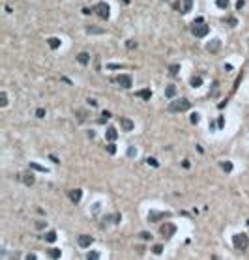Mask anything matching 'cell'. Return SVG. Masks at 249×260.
<instances>
[{"instance_id":"cell-22","label":"cell","mask_w":249,"mask_h":260,"mask_svg":"<svg viewBox=\"0 0 249 260\" xmlns=\"http://www.w3.org/2000/svg\"><path fill=\"white\" fill-rule=\"evenodd\" d=\"M221 168L229 174V172H232V163H230V161H221Z\"/></svg>"},{"instance_id":"cell-11","label":"cell","mask_w":249,"mask_h":260,"mask_svg":"<svg viewBox=\"0 0 249 260\" xmlns=\"http://www.w3.org/2000/svg\"><path fill=\"white\" fill-rule=\"evenodd\" d=\"M21 178H23V183H25V185H28V187L36 183V176L32 174V170H30V172H23V176H21Z\"/></svg>"},{"instance_id":"cell-21","label":"cell","mask_w":249,"mask_h":260,"mask_svg":"<svg viewBox=\"0 0 249 260\" xmlns=\"http://www.w3.org/2000/svg\"><path fill=\"white\" fill-rule=\"evenodd\" d=\"M47 253H49V256H51V258H60V256H62V251H60V249H56V247L49 249Z\"/></svg>"},{"instance_id":"cell-15","label":"cell","mask_w":249,"mask_h":260,"mask_svg":"<svg viewBox=\"0 0 249 260\" xmlns=\"http://www.w3.org/2000/svg\"><path fill=\"white\" fill-rule=\"evenodd\" d=\"M135 95L140 97V99H144V101H150V97H152V90H148V88L139 90V92H135Z\"/></svg>"},{"instance_id":"cell-26","label":"cell","mask_w":249,"mask_h":260,"mask_svg":"<svg viewBox=\"0 0 249 260\" xmlns=\"http://www.w3.org/2000/svg\"><path fill=\"white\" fill-rule=\"evenodd\" d=\"M86 258H88V260H97V258H101V255L97 253V251H90L88 255H86Z\"/></svg>"},{"instance_id":"cell-5","label":"cell","mask_w":249,"mask_h":260,"mask_svg":"<svg viewBox=\"0 0 249 260\" xmlns=\"http://www.w3.org/2000/svg\"><path fill=\"white\" fill-rule=\"evenodd\" d=\"M159 232H161V236H163V238H172V236L176 234V225H172V223H165V225H161Z\"/></svg>"},{"instance_id":"cell-27","label":"cell","mask_w":249,"mask_h":260,"mask_svg":"<svg viewBox=\"0 0 249 260\" xmlns=\"http://www.w3.org/2000/svg\"><path fill=\"white\" fill-rule=\"evenodd\" d=\"M6 105H8V94L2 92L0 94V107H6Z\"/></svg>"},{"instance_id":"cell-46","label":"cell","mask_w":249,"mask_h":260,"mask_svg":"<svg viewBox=\"0 0 249 260\" xmlns=\"http://www.w3.org/2000/svg\"><path fill=\"white\" fill-rule=\"evenodd\" d=\"M36 258H38L36 255H26V260H36Z\"/></svg>"},{"instance_id":"cell-42","label":"cell","mask_w":249,"mask_h":260,"mask_svg":"<svg viewBox=\"0 0 249 260\" xmlns=\"http://www.w3.org/2000/svg\"><path fill=\"white\" fill-rule=\"evenodd\" d=\"M92 12H94V9H92V8H82V13H84V15H90Z\"/></svg>"},{"instance_id":"cell-2","label":"cell","mask_w":249,"mask_h":260,"mask_svg":"<svg viewBox=\"0 0 249 260\" xmlns=\"http://www.w3.org/2000/svg\"><path fill=\"white\" fill-rule=\"evenodd\" d=\"M191 109V101L189 99H172L170 101V105L167 107V111L169 112H183V111H189Z\"/></svg>"},{"instance_id":"cell-37","label":"cell","mask_w":249,"mask_h":260,"mask_svg":"<svg viewBox=\"0 0 249 260\" xmlns=\"http://www.w3.org/2000/svg\"><path fill=\"white\" fill-rule=\"evenodd\" d=\"M172 8H174L176 12H182V2H178V0H176V2L172 4Z\"/></svg>"},{"instance_id":"cell-36","label":"cell","mask_w":249,"mask_h":260,"mask_svg":"<svg viewBox=\"0 0 249 260\" xmlns=\"http://www.w3.org/2000/svg\"><path fill=\"white\" fill-rule=\"evenodd\" d=\"M227 23H229L230 26H236V25H238V21H236L234 17H229V19H227Z\"/></svg>"},{"instance_id":"cell-13","label":"cell","mask_w":249,"mask_h":260,"mask_svg":"<svg viewBox=\"0 0 249 260\" xmlns=\"http://www.w3.org/2000/svg\"><path fill=\"white\" fill-rule=\"evenodd\" d=\"M120 127L124 129V131H133V127H135V124L129 120V118H120Z\"/></svg>"},{"instance_id":"cell-31","label":"cell","mask_w":249,"mask_h":260,"mask_svg":"<svg viewBox=\"0 0 249 260\" xmlns=\"http://www.w3.org/2000/svg\"><path fill=\"white\" fill-rule=\"evenodd\" d=\"M126 47H127V49H135V47H137V41H135V39H127V41H126Z\"/></svg>"},{"instance_id":"cell-1","label":"cell","mask_w":249,"mask_h":260,"mask_svg":"<svg viewBox=\"0 0 249 260\" xmlns=\"http://www.w3.org/2000/svg\"><path fill=\"white\" fill-rule=\"evenodd\" d=\"M191 32H193V36H195V38H204V36H208L210 26H208V25H204L202 17H199L197 21H193V25H191Z\"/></svg>"},{"instance_id":"cell-34","label":"cell","mask_w":249,"mask_h":260,"mask_svg":"<svg viewBox=\"0 0 249 260\" xmlns=\"http://www.w3.org/2000/svg\"><path fill=\"white\" fill-rule=\"evenodd\" d=\"M146 163H148V165H152V167H157V165H159L156 157H148V159H146Z\"/></svg>"},{"instance_id":"cell-19","label":"cell","mask_w":249,"mask_h":260,"mask_svg":"<svg viewBox=\"0 0 249 260\" xmlns=\"http://www.w3.org/2000/svg\"><path fill=\"white\" fill-rule=\"evenodd\" d=\"M47 43H49V47H51L52 51L60 47V39H58V38H49V39H47Z\"/></svg>"},{"instance_id":"cell-3","label":"cell","mask_w":249,"mask_h":260,"mask_svg":"<svg viewBox=\"0 0 249 260\" xmlns=\"http://www.w3.org/2000/svg\"><path fill=\"white\" fill-rule=\"evenodd\" d=\"M232 243H234V249H238V251H245L249 245V238L245 234H234Z\"/></svg>"},{"instance_id":"cell-4","label":"cell","mask_w":249,"mask_h":260,"mask_svg":"<svg viewBox=\"0 0 249 260\" xmlns=\"http://www.w3.org/2000/svg\"><path fill=\"white\" fill-rule=\"evenodd\" d=\"M94 12L99 15L103 21H107V19L111 17V8H109V4H105V2H97L94 6Z\"/></svg>"},{"instance_id":"cell-35","label":"cell","mask_w":249,"mask_h":260,"mask_svg":"<svg viewBox=\"0 0 249 260\" xmlns=\"http://www.w3.org/2000/svg\"><path fill=\"white\" fill-rule=\"evenodd\" d=\"M127 155H129V157H135V155H137V150H135L133 146H129V148H127Z\"/></svg>"},{"instance_id":"cell-32","label":"cell","mask_w":249,"mask_h":260,"mask_svg":"<svg viewBox=\"0 0 249 260\" xmlns=\"http://www.w3.org/2000/svg\"><path fill=\"white\" fill-rule=\"evenodd\" d=\"M107 154H111V155H113V154H116V146H114L113 142H111V144H107Z\"/></svg>"},{"instance_id":"cell-10","label":"cell","mask_w":249,"mask_h":260,"mask_svg":"<svg viewBox=\"0 0 249 260\" xmlns=\"http://www.w3.org/2000/svg\"><path fill=\"white\" fill-rule=\"evenodd\" d=\"M206 49L212 52V55H215V52L221 49V39H210V41H208V45H206Z\"/></svg>"},{"instance_id":"cell-23","label":"cell","mask_w":249,"mask_h":260,"mask_svg":"<svg viewBox=\"0 0 249 260\" xmlns=\"http://www.w3.org/2000/svg\"><path fill=\"white\" fill-rule=\"evenodd\" d=\"M189 82H191L193 88H199V86H202V79H200V77H191Z\"/></svg>"},{"instance_id":"cell-12","label":"cell","mask_w":249,"mask_h":260,"mask_svg":"<svg viewBox=\"0 0 249 260\" xmlns=\"http://www.w3.org/2000/svg\"><path fill=\"white\" fill-rule=\"evenodd\" d=\"M81 198H82V191H81V189H71V191H69V200H71L73 204H79Z\"/></svg>"},{"instance_id":"cell-8","label":"cell","mask_w":249,"mask_h":260,"mask_svg":"<svg viewBox=\"0 0 249 260\" xmlns=\"http://www.w3.org/2000/svg\"><path fill=\"white\" fill-rule=\"evenodd\" d=\"M77 242H79V245H81L82 249H86V247H90V245L94 243V238H92V236H88V234H81Z\"/></svg>"},{"instance_id":"cell-17","label":"cell","mask_w":249,"mask_h":260,"mask_svg":"<svg viewBox=\"0 0 249 260\" xmlns=\"http://www.w3.org/2000/svg\"><path fill=\"white\" fill-rule=\"evenodd\" d=\"M86 34H105V28L101 26H86Z\"/></svg>"},{"instance_id":"cell-24","label":"cell","mask_w":249,"mask_h":260,"mask_svg":"<svg viewBox=\"0 0 249 260\" xmlns=\"http://www.w3.org/2000/svg\"><path fill=\"white\" fill-rule=\"evenodd\" d=\"M215 4H217L219 9H227L229 8V0H215Z\"/></svg>"},{"instance_id":"cell-6","label":"cell","mask_w":249,"mask_h":260,"mask_svg":"<svg viewBox=\"0 0 249 260\" xmlns=\"http://www.w3.org/2000/svg\"><path fill=\"white\" fill-rule=\"evenodd\" d=\"M116 82L122 86V88H129V86L133 84V79H131V75H118L116 77Z\"/></svg>"},{"instance_id":"cell-9","label":"cell","mask_w":249,"mask_h":260,"mask_svg":"<svg viewBox=\"0 0 249 260\" xmlns=\"http://www.w3.org/2000/svg\"><path fill=\"white\" fill-rule=\"evenodd\" d=\"M105 138L109 140V142H114V140L118 138V131H116V127H113V125H109L105 129Z\"/></svg>"},{"instance_id":"cell-18","label":"cell","mask_w":249,"mask_h":260,"mask_svg":"<svg viewBox=\"0 0 249 260\" xmlns=\"http://www.w3.org/2000/svg\"><path fill=\"white\" fill-rule=\"evenodd\" d=\"M193 9V0H182V13H189Z\"/></svg>"},{"instance_id":"cell-33","label":"cell","mask_w":249,"mask_h":260,"mask_svg":"<svg viewBox=\"0 0 249 260\" xmlns=\"http://www.w3.org/2000/svg\"><path fill=\"white\" fill-rule=\"evenodd\" d=\"M189 120H191V124H199V120H200V116H199L197 112H193V114H191V118H189Z\"/></svg>"},{"instance_id":"cell-45","label":"cell","mask_w":249,"mask_h":260,"mask_svg":"<svg viewBox=\"0 0 249 260\" xmlns=\"http://www.w3.org/2000/svg\"><path fill=\"white\" fill-rule=\"evenodd\" d=\"M236 8H238V9L244 8V0H238V2H236Z\"/></svg>"},{"instance_id":"cell-28","label":"cell","mask_w":249,"mask_h":260,"mask_svg":"<svg viewBox=\"0 0 249 260\" xmlns=\"http://www.w3.org/2000/svg\"><path fill=\"white\" fill-rule=\"evenodd\" d=\"M152 251H154V255H161V253H163V245H161V243H156V245L152 247Z\"/></svg>"},{"instance_id":"cell-43","label":"cell","mask_w":249,"mask_h":260,"mask_svg":"<svg viewBox=\"0 0 249 260\" xmlns=\"http://www.w3.org/2000/svg\"><path fill=\"white\" fill-rule=\"evenodd\" d=\"M101 116H103V118H107V120H109V118H111L113 114H111L109 111H103V112H101Z\"/></svg>"},{"instance_id":"cell-16","label":"cell","mask_w":249,"mask_h":260,"mask_svg":"<svg viewBox=\"0 0 249 260\" xmlns=\"http://www.w3.org/2000/svg\"><path fill=\"white\" fill-rule=\"evenodd\" d=\"M174 95H176V86H174V84H167V88H165V97H167V99H172Z\"/></svg>"},{"instance_id":"cell-44","label":"cell","mask_w":249,"mask_h":260,"mask_svg":"<svg viewBox=\"0 0 249 260\" xmlns=\"http://www.w3.org/2000/svg\"><path fill=\"white\" fill-rule=\"evenodd\" d=\"M120 219H122V215H120V213H114V219H113V221H114V223H120Z\"/></svg>"},{"instance_id":"cell-7","label":"cell","mask_w":249,"mask_h":260,"mask_svg":"<svg viewBox=\"0 0 249 260\" xmlns=\"http://www.w3.org/2000/svg\"><path fill=\"white\" fill-rule=\"evenodd\" d=\"M163 217H170V213H169V212H167V213H163V212H154V210L148 213V221H152V223L163 219Z\"/></svg>"},{"instance_id":"cell-39","label":"cell","mask_w":249,"mask_h":260,"mask_svg":"<svg viewBox=\"0 0 249 260\" xmlns=\"http://www.w3.org/2000/svg\"><path fill=\"white\" fill-rule=\"evenodd\" d=\"M107 69H122V66H118V64H109Z\"/></svg>"},{"instance_id":"cell-14","label":"cell","mask_w":249,"mask_h":260,"mask_svg":"<svg viewBox=\"0 0 249 260\" xmlns=\"http://www.w3.org/2000/svg\"><path fill=\"white\" fill-rule=\"evenodd\" d=\"M77 62L81 64V66H88V64H90V55H88V52H79V55H77Z\"/></svg>"},{"instance_id":"cell-30","label":"cell","mask_w":249,"mask_h":260,"mask_svg":"<svg viewBox=\"0 0 249 260\" xmlns=\"http://www.w3.org/2000/svg\"><path fill=\"white\" fill-rule=\"evenodd\" d=\"M34 226H36V228H38V230H43V228H45V226H47V223L39 219V221H36V223H34Z\"/></svg>"},{"instance_id":"cell-29","label":"cell","mask_w":249,"mask_h":260,"mask_svg":"<svg viewBox=\"0 0 249 260\" xmlns=\"http://www.w3.org/2000/svg\"><path fill=\"white\" fill-rule=\"evenodd\" d=\"M178 71H180V66H178V64H172V66L169 68V73H170V75H178Z\"/></svg>"},{"instance_id":"cell-41","label":"cell","mask_w":249,"mask_h":260,"mask_svg":"<svg viewBox=\"0 0 249 260\" xmlns=\"http://www.w3.org/2000/svg\"><path fill=\"white\" fill-rule=\"evenodd\" d=\"M217 125H219V129H223V127H225V118H223V116H219V120H217Z\"/></svg>"},{"instance_id":"cell-38","label":"cell","mask_w":249,"mask_h":260,"mask_svg":"<svg viewBox=\"0 0 249 260\" xmlns=\"http://www.w3.org/2000/svg\"><path fill=\"white\" fill-rule=\"evenodd\" d=\"M36 116H38V118H43V116H45V109H38V111H36Z\"/></svg>"},{"instance_id":"cell-20","label":"cell","mask_w":249,"mask_h":260,"mask_svg":"<svg viewBox=\"0 0 249 260\" xmlns=\"http://www.w3.org/2000/svg\"><path fill=\"white\" fill-rule=\"evenodd\" d=\"M56 238H58V236H56V232H55V230H49V232L45 234V242L52 243V242H56Z\"/></svg>"},{"instance_id":"cell-25","label":"cell","mask_w":249,"mask_h":260,"mask_svg":"<svg viewBox=\"0 0 249 260\" xmlns=\"http://www.w3.org/2000/svg\"><path fill=\"white\" fill-rule=\"evenodd\" d=\"M30 168H32V170H38V172H47L45 167H41V165H38V163H30Z\"/></svg>"},{"instance_id":"cell-40","label":"cell","mask_w":249,"mask_h":260,"mask_svg":"<svg viewBox=\"0 0 249 260\" xmlns=\"http://www.w3.org/2000/svg\"><path fill=\"white\" fill-rule=\"evenodd\" d=\"M140 238H143V240H150L152 234H150V232H140Z\"/></svg>"}]
</instances>
